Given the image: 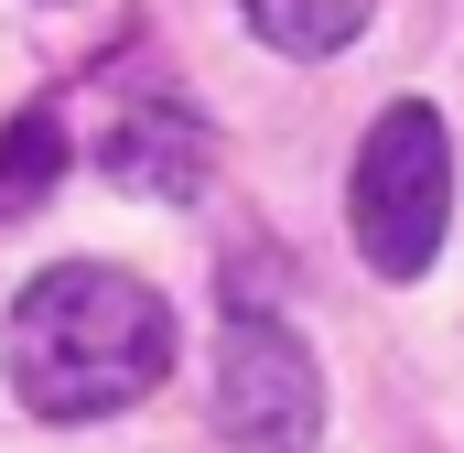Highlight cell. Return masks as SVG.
Segmentation results:
<instances>
[{
    "label": "cell",
    "instance_id": "1",
    "mask_svg": "<svg viewBox=\"0 0 464 453\" xmlns=\"http://www.w3.org/2000/svg\"><path fill=\"white\" fill-rule=\"evenodd\" d=\"M0 356H11V400L33 421H109V410L162 389V367H173V303L140 270L65 259V270H44L11 303Z\"/></svg>",
    "mask_w": 464,
    "mask_h": 453
},
{
    "label": "cell",
    "instance_id": "2",
    "mask_svg": "<svg viewBox=\"0 0 464 453\" xmlns=\"http://www.w3.org/2000/svg\"><path fill=\"white\" fill-rule=\"evenodd\" d=\"M346 226H356V259L378 281H421L443 259V226H454V140L421 98L367 119L356 140V173H346Z\"/></svg>",
    "mask_w": 464,
    "mask_h": 453
},
{
    "label": "cell",
    "instance_id": "3",
    "mask_svg": "<svg viewBox=\"0 0 464 453\" xmlns=\"http://www.w3.org/2000/svg\"><path fill=\"white\" fill-rule=\"evenodd\" d=\"M217 421L248 453H314L324 432V378H314V345L270 313H227L217 335Z\"/></svg>",
    "mask_w": 464,
    "mask_h": 453
},
{
    "label": "cell",
    "instance_id": "4",
    "mask_svg": "<svg viewBox=\"0 0 464 453\" xmlns=\"http://www.w3.org/2000/svg\"><path fill=\"white\" fill-rule=\"evenodd\" d=\"M109 184H130V195H162V206H184L195 184H206V130L184 109H130L109 130Z\"/></svg>",
    "mask_w": 464,
    "mask_h": 453
},
{
    "label": "cell",
    "instance_id": "5",
    "mask_svg": "<svg viewBox=\"0 0 464 453\" xmlns=\"http://www.w3.org/2000/svg\"><path fill=\"white\" fill-rule=\"evenodd\" d=\"M367 11H378V0H237V22H248L270 54H292V65L346 54L356 33H367Z\"/></svg>",
    "mask_w": 464,
    "mask_h": 453
},
{
    "label": "cell",
    "instance_id": "6",
    "mask_svg": "<svg viewBox=\"0 0 464 453\" xmlns=\"http://www.w3.org/2000/svg\"><path fill=\"white\" fill-rule=\"evenodd\" d=\"M54 173H65V119H54V109H22L11 130H0V217L44 206Z\"/></svg>",
    "mask_w": 464,
    "mask_h": 453
}]
</instances>
